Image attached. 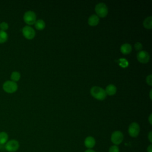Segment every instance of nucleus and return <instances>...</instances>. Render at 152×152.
<instances>
[{
    "instance_id": "nucleus-1",
    "label": "nucleus",
    "mask_w": 152,
    "mask_h": 152,
    "mask_svg": "<svg viewBox=\"0 0 152 152\" xmlns=\"http://www.w3.org/2000/svg\"><path fill=\"white\" fill-rule=\"evenodd\" d=\"M91 95L97 100H103L106 97L105 90L102 87L98 86H94L90 90Z\"/></svg>"
},
{
    "instance_id": "nucleus-2",
    "label": "nucleus",
    "mask_w": 152,
    "mask_h": 152,
    "mask_svg": "<svg viewBox=\"0 0 152 152\" xmlns=\"http://www.w3.org/2000/svg\"><path fill=\"white\" fill-rule=\"evenodd\" d=\"M95 12L99 17L103 18L105 17L108 14V8L104 3L100 2L98 3L94 8Z\"/></svg>"
},
{
    "instance_id": "nucleus-3",
    "label": "nucleus",
    "mask_w": 152,
    "mask_h": 152,
    "mask_svg": "<svg viewBox=\"0 0 152 152\" xmlns=\"http://www.w3.org/2000/svg\"><path fill=\"white\" fill-rule=\"evenodd\" d=\"M2 88L7 93H13L17 90L18 85L15 82L11 80H7L4 83Z\"/></svg>"
},
{
    "instance_id": "nucleus-4",
    "label": "nucleus",
    "mask_w": 152,
    "mask_h": 152,
    "mask_svg": "<svg viewBox=\"0 0 152 152\" xmlns=\"http://www.w3.org/2000/svg\"><path fill=\"white\" fill-rule=\"evenodd\" d=\"M23 20L27 24L33 25L36 21V15L32 11H26L23 15Z\"/></svg>"
},
{
    "instance_id": "nucleus-5",
    "label": "nucleus",
    "mask_w": 152,
    "mask_h": 152,
    "mask_svg": "<svg viewBox=\"0 0 152 152\" xmlns=\"http://www.w3.org/2000/svg\"><path fill=\"white\" fill-rule=\"evenodd\" d=\"M111 141L116 145L120 144L124 140V135L120 131H115L111 135Z\"/></svg>"
},
{
    "instance_id": "nucleus-6",
    "label": "nucleus",
    "mask_w": 152,
    "mask_h": 152,
    "mask_svg": "<svg viewBox=\"0 0 152 152\" xmlns=\"http://www.w3.org/2000/svg\"><path fill=\"white\" fill-rule=\"evenodd\" d=\"M22 33L24 37L28 40L33 39L36 35L34 30L29 26H26L22 28Z\"/></svg>"
},
{
    "instance_id": "nucleus-7",
    "label": "nucleus",
    "mask_w": 152,
    "mask_h": 152,
    "mask_svg": "<svg viewBox=\"0 0 152 152\" xmlns=\"http://www.w3.org/2000/svg\"><path fill=\"white\" fill-rule=\"evenodd\" d=\"M19 142L15 140H11L5 144V149L8 152H15L19 148Z\"/></svg>"
},
{
    "instance_id": "nucleus-8",
    "label": "nucleus",
    "mask_w": 152,
    "mask_h": 152,
    "mask_svg": "<svg viewBox=\"0 0 152 152\" xmlns=\"http://www.w3.org/2000/svg\"><path fill=\"white\" fill-rule=\"evenodd\" d=\"M140 131V128L138 123L137 122H132L128 127V134L132 137H137Z\"/></svg>"
},
{
    "instance_id": "nucleus-9",
    "label": "nucleus",
    "mask_w": 152,
    "mask_h": 152,
    "mask_svg": "<svg viewBox=\"0 0 152 152\" xmlns=\"http://www.w3.org/2000/svg\"><path fill=\"white\" fill-rule=\"evenodd\" d=\"M137 58L140 63L146 64L150 60V55L147 51L141 50L138 52L137 55Z\"/></svg>"
},
{
    "instance_id": "nucleus-10",
    "label": "nucleus",
    "mask_w": 152,
    "mask_h": 152,
    "mask_svg": "<svg viewBox=\"0 0 152 152\" xmlns=\"http://www.w3.org/2000/svg\"><path fill=\"white\" fill-rule=\"evenodd\" d=\"M95 144H96V140L93 137L88 136L85 138L84 145L88 149H91L93 147H94Z\"/></svg>"
},
{
    "instance_id": "nucleus-11",
    "label": "nucleus",
    "mask_w": 152,
    "mask_h": 152,
    "mask_svg": "<svg viewBox=\"0 0 152 152\" xmlns=\"http://www.w3.org/2000/svg\"><path fill=\"white\" fill-rule=\"evenodd\" d=\"M99 17L96 14H93L89 17L88 19V24L90 26H96L99 24Z\"/></svg>"
},
{
    "instance_id": "nucleus-12",
    "label": "nucleus",
    "mask_w": 152,
    "mask_h": 152,
    "mask_svg": "<svg viewBox=\"0 0 152 152\" xmlns=\"http://www.w3.org/2000/svg\"><path fill=\"white\" fill-rule=\"evenodd\" d=\"M120 50L124 55L129 54L132 51V46L129 43H124L121 45Z\"/></svg>"
},
{
    "instance_id": "nucleus-13",
    "label": "nucleus",
    "mask_w": 152,
    "mask_h": 152,
    "mask_svg": "<svg viewBox=\"0 0 152 152\" xmlns=\"http://www.w3.org/2000/svg\"><path fill=\"white\" fill-rule=\"evenodd\" d=\"M106 95H109V96H113L116 94L117 88L116 86L113 84H109L106 87V89L104 90Z\"/></svg>"
},
{
    "instance_id": "nucleus-14",
    "label": "nucleus",
    "mask_w": 152,
    "mask_h": 152,
    "mask_svg": "<svg viewBox=\"0 0 152 152\" xmlns=\"http://www.w3.org/2000/svg\"><path fill=\"white\" fill-rule=\"evenodd\" d=\"M35 28L38 30H42L45 28L46 24L45 21L42 20V19H39V20H36L35 23L34 24Z\"/></svg>"
},
{
    "instance_id": "nucleus-15",
    "label": "nucleus",
    "mask_w": 152,
    "mask_h": 152,
    "mask_svg": "<svg viewBox=\"0 0 152 152\" xmlns=\"http://www.w3.org/2000/svg\"><path fill=\"white\" fill-rule=\"evenodd\" d=\"M143 26L147 29H151L152 28V17L151 16L145 18L143 21Z\"/></svg>"
},
{
    "instance_id": "nucleus-16",
    "label": "nucleus",
    "mask_w": 152,
    "mask_h": 152,
    "mask_svg": "<svg viewBox=\"0 0 152 152\" xmlns=\"http://www.w3.org/2000/svg\"><path fill=\"white\" fill-rule=\"evenodd\" d=\"M8 134L5 132H0V144L4 145L8 141Z\"/></svg>"
},
{
    "instance_id": "nucleus-17",
    "label": "nucleus",
    "mask_w": 152,
    "mask_h": 152,
    "mask_svg": "<svg viewBox=\"0 0 152 152\" xmlns=\"http://www.w3.org/2000/svg\"><path fill=\"white\" fill-rule=\"evenodd\" d=\"M10 77H11V81L16 83V82H17L18 81L20 80V77H21V75H20V73L18 71H13L11 73Z\"/></svg>"
},
{
    "instance_id": "nucleus-18",
    "label": "nucleus",
    "mask_w": 152,
    "mask_h": 152,
    "mask_svg": "<svg viewBox=\"0 0 152 152\" xmlns=\"http://www.w3.org/2000/svg\"><path fill=\"white\" fill-rule=\"evenodd\" d=\"M8 34L6 31L0 30V44L5 43L8 40Z\"/></svg>"
},
{
    "instance_id": "nucleus-19",
    "label": "nucleus",
    "mask_w": 152,
    "mask_h": 152,
    "mask_svg": "<svg viewBox=\"0 0 152 152\" xmlns=\"http://www.w3.org/2000/svg\"><path fill=\"white\" fill-rule=\"evenodd\" d=\"M8 27H9V26L7 22L3 21L2 23H0V30L6 31V30L8 29Z\"/></svg>"
},
{
    "instance_id": "nucleus-20",
    "label": "nucleus",
    "mask_w": 152,
    "mask_h": 152,
    "mask_svg": "<svg viewBox=\"0 0 152 152\" xmlns=\"http://www.w3.org/2000/svg\"><path fill=\"white\" fill-rule=\"evenodd\" d=\"M109 152H119V148L117 145H113L109 148Z\"/></svg>"
},
{
    "instance_id": "nucleus-21",
    "label": "nucleus",
    "mask_w": 152,
    "mask_h": 152,
    "mask_svg": "<svg viewBox=\"0 0 152 152\" xmlns=\"http://www.w3.org/2000/svg\"><path fill=\"white\" fill-rule=\"evenodd\" d=\"M134 48L136 50L141 51L142 48V45L140 42H136L134 45Z\"/></svg>"
},
{
    "instance_id": "nucleus-22",
    "label": "nucleus",
    "mask_w": 152,
    "mask_h": 152,
    "mask_svg": "<svg viewBox=\"0 0 152 152\" xmlns=\"http://www.w3.org/2000/svg\"><path fill=\"white\" fill-rule=\"evenodd\" d=\"M146 82H147V83L150 86H152V75H151V74L148 75L146 77Z\"/></svg>"
},
{
    "instance_id": "nucleus-23",
    "label": "nucleus",
    "mask_w": 152,
    "mask_h": 152,
    "mask_svg": "<svg viewBox=\"0 0 152 152\" xmlns=\"http://www.w3.org/2000/svg\"><path fill=\"white\" fill-rule=\"evenodd\" d=\"M148 138L150 142H152V132L151 131H150L148 135Z\"/></svg>"
},
{
    "instance_id": "nucleus-24",
    "label": "nucleus",
    "mask_w": 152,
    "mask_h": 152,
    "mask_svg": "<svg viewBox=\"0 0 152 152\" xmlns=\"http://www.w3.org/2000/svg\"><path fill=\"white\" fill-rule=\"evenodd\" d=\"M147 152H152V145L150 144L147 147Z\"/></svg>"
},
{
    "instance_id": "nucleus-25",
    "label": "nucleus",
    "mask_w": 152,
    "mask_h": 152,
    "mask_svg": "<svg viewBox=\"0 0 152 152\" xmlns=\"http://www.w3.org/2000/svg\"><path fill=\"white\" fill-rule=\"evenodd\" d=\"M84 152H96V151L91 149H88V150H86Z\"/></svg>"
},
{
    "instance_id": "nucleus-26",
    "label": "nucleus",
    "mask_w": 152,
    "mask_h": 152,
    "mask_svg": "<svg viewBox=\"0 0 152 152\" xmlns=\"http://www.w3.org/2000/svg\"><path fill=\"white\" fill-rule=\"evenodd\" d=\"M148 121H149V122H150V125H151V114H150V116H149Z\"/></svg>"
},
{
    "instance_id": "nucleus-27",
    "label": "nucleus",
    "mask_w": 152,
    "mask_h": 152,
    "mask_svg": "<svg viewBox=\"0 0 152 152\" xmlns=\"http://www.w3.org/2000/svg\"><path fill=\"white\" fill-rule=\"evenodd\" d=\"M151 90L150 93V99H151Z\"/></svg>"
}]
</instances>
